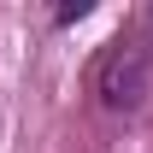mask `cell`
I'll list each match as a JSON object with an SVG mask.
<instances>
[{
	"mask_svg": "<svg viewBox=\"0 0 153 153\" xmlns=\"http://www.w3.org/2000/svg\"><path fill=\"white\" fill-rule=\"evenodd\" d=\"M94 82H100V100L106 106H135L147 94V47L141 41H112Z\"/></svg>",
	"mask_w": 153,
	"mask_h": 153,
	"instance_id": "cell-1",
	"label": "cell"
},
{
	"mask_svg": "<svg viewBox=\"0 0 153 153\" xmlns=\"http://www.w3.org/2000/svg\"><path fill=\"white\" fill-rule=\"evenodd\" d=\"M147 36H153V6H147Z\"/></svg>",
	"mask_w": 153,
	"mask_h": 153,
	"instance_id": "cell-2",
	"label": "cell"
}]
</instances>
